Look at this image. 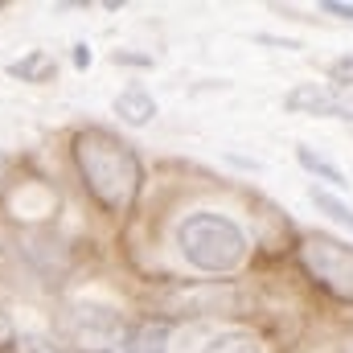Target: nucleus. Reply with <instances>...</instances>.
Segmentation results:
<instances>
[{
	"label": "nucleus",
	"instance_id": "1",
	"mask_svg": "<svg viewBox=\"0 0 353 353\" xmlns=\"http://www.w3.org/2000/svg\"><path fill=\"white\" fill-rule=\"evenodd\" d=\"M70 157L83 176V189L103 214L123 218L136 205L144 185V165L128 140H119L107 128H79L70 140Z\"/></svg>",
	"mask_w": 353,
	"mask_h": 353
},
{
	"label": "nucleus",
	"instance_id": "2",
	"mask_svg": "<svg viewBox=\"0 0 353 353\" xmlns=\"http://www.w3.org/2000/svg\"><path fill=\"white\" fill-rule=\"evenodd\" d=\"M176 247L185 263L210 275H230L247 259V234L226 214H210V210H197L176 226Z\"/></svg>",
	"mask_w": 353,
	"mask_h": 353
},
{
	"label": "nucleus",
	"instance_id": "3",
	"mask_svg": "<svg viewBox=\"0 0 353 353\" xmlns=\"http://www.w3.org/2000/svg\"><path fill=\"white\" fill-rule=\"evenodd\" d=\"M296 263L300 271L312 279V288H321L329 300L337 304H353V247L325 234V230H312L296 243Z\"/></svg>",
	"mask_w": 353,
	"mask_h": 353
},
{
	"label": "nucleus",
	"instance_id": "4",
	"mask_svg": "<svg viewBox=\"0 0 353 353\" xmlns=\"http://www.w3.org/2000/svg\"><path fill=\"white\" fill-rule=\"evenodd\" d=\"M234 283L230 279H201V283H169L157 296V308L169 316H214V312H234Z\"/></svg>",
	"mask_w": 353,
	"mask_h": 353
},
{
	"label": "nucleus",
	"instance_id": "5",
	"mask_svg": "<svg viewBox=\"0 0 353 353\" xmlns=\"http://www.w3.org/2000/svg\"><path fill=\"white\" fill-rule=\"evenodd\" d=\"M283 111L316 115V119H350L353 123V90H333L325 83H300L283 94Z\"/></svg>",
	"mask_w": 353,
	"mask_h": 353
},
{
	"label": "nucleus",
	"instance_id": "6",
	"mask_svg": "<svg viewBox=\"0 0 353 353\" xmlns=\"http://www.w3.org/2000/svg\"><path fill=\"white\" fill-rule=\"evenodd\" d=\"M115 115H119L123 123H132V128H144V123L157 119V99L144 87H128V90L115 94Z\"/></svg>",
	"mask_w": 353,
	"mask_h": 353
},
{
	"label": "nucleus",
	"instance_id": "7",
	"mask_svg": "<svg viewBox=\"0 0 353 353\" xmlns=\"http://www.w3.org/2000/svg\"><path fill=\"white\" fill-rule=\"evenodd\" d=\"M165 350H169V321H144L119 345V353H165Z\"/></svg>",
	"mask_w": 353,
	"mask_h": 353
},
{
	"label": "nucleus",
	"instance_id": "8",
	"mask_svg": "<svg viewBox=\"0 0 353 353\" xmlns=\"http://www.w3.org/2000/svg\"><path fill=\"white\" fill-rule=\"evenodd\" d=\"M8 74L21 79V83H50V79L58 74V62H54L46 50H29L25 58L8 62Z\"/></svg>",
	"mask_w": 353,
	"mask_h": 353
},
{
	"label": "nucleus",
	"instance_id": "9",
	"mask_svg": "<svg viewBox=\"0 0 353 353\" xmlns=\"http://www.w3.org/2000/svg\"><path fill=\"white\" fill-rule=\"evenodd\" d=\"M296 161H300V169H304V173H312L316 181H325L329 189H350V176L341 173L333 161H325L321 152H312L308 144H296Z\"/></svg>",
	"mask_w": 353,
	"mask_h": 353
},
{
	"label": "nucleus",
	"instance_id": "10",
	"mask_svg": "<svg viewBox=\"0 0 353 353\" xmlns=\"http://www.w3.org/2000/svg\"><path fill=\"white\" fill-rule=\"evenodd\" d=\"M201 353H263V345H259V337L247 333V329H226V333H218Z\"/></svg>",
	"mask_w": 353,
	"mask_h": 353
},
{
	"label": "nucleus",
	"instance_id": "11",
	"mask_svg": "<svg viewBox=\"0 0 353 353\" xmlns=\"http://www.w3.org/2000/svg\"><path fill=\"white\" fill-rule=\"evenodd\" d=\"M308 197H312V205H316L321 214H329L337 226H350V230H353V210L337 197V193H329V189H316V185H312V189H308Z\"/></svg>",
	"mask_w": 353,
	"mask_h": 353
},
{
	"label": "nucleus",
	"instance_id": "12",
	"mask_svg": "<svg viewBox=\"0 0 353 353\" xmlns=\"http://www.w3.org/2000/svg\"><path fill=\"white\" fill-rule=\"evenodd\" d=\"M329 83H333V90H353V54L329 62Z\"/></svg>",
	"mask_w": 353,
	"mask_h": 353
},
{
	"label": "nucleus",
	"instance_id": "13",
	"mask_svg": "<svg viewBox=\"0 0 353 353\" xmlns=\"http://www.w3.org/2000/svg\"><path fill=\"white\" fill-rule=\"evenodd\" d=\"M17 350V325L8 316H0V353H12Z\"/></svg>",
	"mask_w": 353,
	"mask_h": 353
},
{
	"label": "nucleus",
	"instance_id": "14",
	"mask_svg": "<svg viewBox=\"0 0 353 353\" xmlns=\"http://www.w3.org/2000/svg\"><path fill=\"white\" fill-rule=\"evenodd\" d=\"M321 12H333L337 21H353V4H341V0H321Z\"/></svg>",
	"mask_w": 353,
	"mask_h": 353
},
{
	"label": "nucleus",
	"instance_id": "15",
	"mask_svg": "<svg viewBox=\"0 0 353 353\" xmlns=\"http://www.w3.org/2000/svg\"><path fill=\"white\" fill-rule=\"evenodd\" d=\"M115 66H152L148 54H128V50H115Z\"/></svg>",
	"mask_w": 353,
	"mask_h": 353
},
{
	"label": "nucleus",
	"instance_id": "16",
	"mask_svg": "<svg viewBox=\"0 0 353 353\" xmlns=\"http://www.w3.org/2000/svg\"><path fill=\"white\" fill-rule=\"evenodd\" d=\"M29 353H111V350H58V345H50V341H33Z\"/></svg>",
	"mask_w": 353,
	"mask_h": 353
},
{
	"label": "nucleus",
	"instance_id": "17",
	"mask_svg": "<svg viewBox=\"0 0 353 353\" xmlns=\"http://www.w3.org/2000/svg\"><path fill=\"white\" fill-rule=\"evenodd\" d=\"M74 66H79V70H87L90 66V46H83V41L74 46Z\"/></svg>",
	"mask_w": 353,
	"mask_h": 353
},
{
	"label": "nucleus",
	"instance_id": "18",
	"mask_svg": "<svg viewBox=\"0 0 353 353\" xmlns=\"http://www.w3.org/2000/svg\"><path fill=\"white\" fill-rule=\"evenodd\" d=\"M8 169H12V161H8V157L0 152V185H4V176H8Z\"/></svg>",
	"mask_w": 353,
	"mask_h": 353
},
{
	"label": "nucleus",
	"instance_id": "19",
	"mask_svg": "<svg viewBox=\"0 0 353 353\" xmlns=\"http://www.w3.org/2000/svg\"><path fill=\"white\" fill-rule=\"evenodd\" d=\"M0 8H4V4H0Z\"/></svg>",
	"mask_w": 353,
	"mask_h": 353
}]
</instances>
